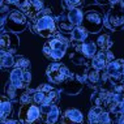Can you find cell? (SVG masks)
Returning <instances> with one entry per match:
<instances>
[{"label":"cell","mask_w":124,"mask_h":124,"mask_svg":"<svg viewBox=\"0 0 124 124\" xmlns=\"http://www.w3.org/2000/svg\"><path fill=\"white\" fill-rule=\"evenodd\" d=\"M98 4H102V5H107L108 3H107V0H95Z\"/></svg>","instance_id":"e575fe53"},{"label":"cell","mask_w":124,"mask_h":124,"mask_svg":"<svg viewBox=\"0 0 124 124\" xmlns=\"http://www.w3.org/2000/svg\"><path fill=\"white\" fill-rule=\"evenodd\" d=\"M33 99L37 105L41 107L43 106H51L56 105L60 99V94L55 88L47 85V84H42L34 90L33 93Z\"/></svg>","instance_id":"3957f363"},{"label":"cell","mask_w":124,"mask_h":124,"mask_svg":"<svg viewBox=\"0 0 124 124\" xmlns=\"http://www.w3.org/2000/svg\"><path fill=\"white\" fill-rule=\"evenodd\" d=\"M122 5L124 7V0H122Z\"/></svg>","instance_id":"8d00e7d4"},{"label":"cell","mask_w":124,"mask_h":124,"mask_svg":"<svg viewBox=\"0 0 124 124\" xmlns=\"http://www.w3.org/2000/svg\"><path fill=\"white\" fill-rule=\"evenodd\" d=\"M28 25L29 21L26 15L22 11L16 9V11H12L9 13L4 22H1V31H5L7 29L13 33H21L28 28Z\"/></svg>","instance_id":"5b68a950"},{"label":"cell","mask_w":124,"mask_h":124,"mask_svg":"<svg viewBox=\"0 0 124 124\" xmlns=\"http://www.w3.org/2000/svg\"><path fill=\"white\" fill-rule=\"evenodd\" d=\"M33 31L39 34L43 38H52L56 37L59 33L58 25H56V20L52 17L50 13H43L33 20Z\"/></svg>","instance_id":"6da1fadb"},{"label":"cell","mask_w":124,"mask_h":124,"mask_svg":"<svg viewBox=\"0 0 124 124\" xmlns=\"http://www.w3.org/2000/svg\"><path fill=\"white\" fill-rule=\"evenodd\" d=\"M85 0H63V7L65 9H72V8H80L84 5Z\"/></svg>","instance_id":"f1b7e54d"},{"label":"cell","mask_w":124,"mask_h":124,"mask_svg":"<svg viewBox=\"0 0 124 124\" xmlns=\"http://www.w3.org/2000/svg\"><path fill=\"white\" fill-rule=\"evenodd\" d=\"M9 81H11L17 89L28 88L30 81H31L30 69H24V68H18V67H16V68L11 72Z\"/></svg>","instance_id":"9c48e42d"},{"label":"cell","mask_w":124,"mask_h":124,"mask_svg":"<svg viewBox=\"0 0 124 124\" xmlns=\"http://www.w3.org/2000/svg\"><path fill=\"white\" fill-rule=\"evenodd\" d=\"M17 116L21 124H35L41 118V106L35 102H24L20 106Z\"/></svg>","instance_id":"8992f818"},{"label":"cell","mask_w":124,"mask_h":124,"mask_svg":"<svg viewBox=\"0 0 124 124\" xmlns=\"http://www.w3.org/2000/svg\"><path fill=\"white\" fill-rule=\"evenodd\" d=\"M1 124H21V123L16 122V120H5V122H1Z\"/></svg>","instance_id":"d6a6232c"},{"label":"cell","mask_w":124,"mask_h":124,"mask_svg":"<svg viewBox=\"0 0 124 124\" xmlns=\"http://www.w3.org/2000/svg\"><path fill=\"white\" fill-rule=\"evenodd\" d=\"M122 1V0H107V3L111 5H115V4H119V3Z\"/></svg>","instance_id":"836d02e7"},{"label":"cell","mask_w":124,"mask_h":124,"mask_svg":"<svg viewBox=\"0 0 124 124\" xmlns=\"http://www.w3.org/2000/svg\"><path fill=\"white\" fill-rule=\"evenodd\" d=\"M46 75H47L48 80L52 84H59V85H64L67 81H69L73 77L71 71L62 63L50 64L47 67V69H46Z\"/></svg>","instance_id":"52a82bcc"},{"label":"cell","mask_w":124,"mask_h":124,"mask_svg":"<svg viewBox=\"0 0 124 124\" xmlns=\"http://www.w3.org/2000/svg\"><path fill=\"white\" fill-rule=\"evenodd\" d=\"M69 59H71L76 65L88 67V64H89V59H88V58H85V56H84L82 54H81V51H80V50L77 48V47H75V52H72V54H71Z\"/></svg>","instance_id":"603a6c76"},{"label":"cell","mask_w":124,"mask_h":124,"mask_svg":"<svg viewBox=\"0 0 124 124\" xmlns=\"http://www.w3.org/2000/svg\"><path fill=\"white\" fill-rule=\"evenodd\" d=\"M16 67H18V68H24V69H30V62L28 59L22 58V56H18L17 59H16Z\"/></svg>","instance_id":"f546056e"},{"label":"cell","mask_w":124,"mask_h":124,"mask_svg":"<svg viewBox=\"0 0 124 124\" xmlns=\"http://www.w3.org/2000/svg\"><path fill=\"white\" fill-rule=\"evenodd\" d=\"M88 120L89 124H111V119H110L108 111L99 106L93 107L88 114Z\"/></svg>","instance_id":"4fadbf2b"},{"label":"cell","mask_w":124,"mask_h":124,"mask_svg":"<svg viewBox=\"0 0 124 124\" xmlns=\"http://www.w3.org/2000/svg\"><path fill=\"white\" fill-rule=\"evenodd\" d=\"M88 34H89V31L82 25L76 26L71 33V41L73 43V46H78L81 43H84L86 41V38H88Z\"/></svg>","instance_id":"e0dca14e"},{"label":"cell","mask_w":124,"mask_h":124,"mask_svg":"<svg viewBox=\"0 0 124 124\" xmlns=\"http://www.w3.org/2000/svg\"><path fill=\"white\" fill-rule=\"evenodd\" d=\"M106 25L112 31H119L124 28V7L115 4L106 16Z\"/></svg>","instance_id":"ba28073f"},{"label":"cell","mask_w":124,"mask_h":124,"mask_svg":"<svg viewBox=\"0 0 124 124\" xmlns=\"http://www.w3.org/2000/svg\"><path fill=\"white\" fill-rule=\"evenodd\" d=\"M12 115V103L11 99L7 95L1 97V102H0V118H1V122H5L8 120V118Z\"/></svg>","instance_id":"ffe728a7"},{"label":"cell","mask_w":124,"mask_h":124,"mask_svg":"<svg viewBox=\"0 0 124 124\" xmlns=\"http://www.w3.org/2000/svg\"><path fill=\"white\" fill-rule=\"evenodd\" d=\"M68 18L69 21L72 22L75 26H80L82 24V20H84V12L80 8H72L68 11Z\"/></svg>","instance_id":"7402d4cb"},{"label":"cell","mask_w":124,"mask_h":124,"mask_svg":"<svg viewBox=\"0 0 124 124\" xmlns=\"http://www.w3.org/2000/svg\"><path fill=\"white\" fill-rule=\"evenodd\" d=\"M86 78L89 80V82L92 85H98L99 81H101V73L98 69L95 68H90L88 73H86Z\"/></svg>","instance_id":"4316f807"},{"label":"cell","mask_w":124,"mask_h":124,"mask_svg":"<svg viewBox=\"0 0 124 124\" xmlns=\"http://www.w3.org/2000/svg\"><path fill=\"white\" fill-rule=\"evenodd\" d=\"M0 60H1V68L3 69L11 68L12 65L16 64V59L13 56V54H11V52L1 51V54H0Z\"/></svg>","instance_id":"d4e9b609"},{"label":"cell","mask_w":124,"mask_h":124,"mask_svg":"<svg viewBox=\"0 0 124 124\" xmlns=\"http://www.w3.org/2000/svg\"><path fill=\"white\" fill-rule=\"evenodd\" d=\"M112 39L110 38L108 34H102L98 37V39H97V46L101 48V50H110L112 46Z\"/></svg>","instance_id":"484cf974"},{"label":"cell","mask_w":124,"mask_h":124,"mask_svg":"<svg viewBox=\"0 0 124 124\" xmlns=\"http://www.w3.org/2000/svg\"><path fill=\"white\" fill-rule=\"evenodd\" d=\"M106 22L103 11H101L98 7H90L84 13V20H82V26L88 30L89 33H98L102 30L103 25Z\"/></svg>","instance_id":"7a4b0ae2"},{"label":"cell","mask_w":124,"mask_h":124,"mask_svg":"<svg viewBox=\"0 0 124 124\" xmlns=\"http://www.w3.org/2000/svg\"><path fill=\"white\" fill-rule=\"evenodd\" d=\"M5 94L4 95H7L9 99H17L18 97H17V88H16L15 85H13V84L9 81V82H7V85H5Z\"/></svg>","instance_id":"83f0119b"},{"label":"cell","mask_w":124,"mask_h":124,"mask_svg":"<svg viewBox=\"0 0 124 124\" xmlns=\"http://www.w3.org/2000/svg\"><path fill=\"white\" fill-rule=\"evenodd\" d=\"M60 116V110L56 105L41 107V118L35 124H56Z\"/></svg>","instance_id":"8fae6325"},{"label":"cell","mask_w":124,"mask_h":124,"mask_svg":"<svg viewBox=\"0 0 124 124\" xmlns=\"http://www.w3.org/2000/svg\"><path fill=\"white\" fill-rule=\"evenodd\" d=\"M0 47L1 51L15 54L17 52L20 47V39L17 33L13 31H1V38H0Z\"/></svg>","instance_id":"30bf717a"},{"label":"cell","mask_w":124,"mask_h":124,"mask_svg":"<svg viewBox=\"0 0 124 124\" xmlns=\"http://www.w3.org/2000/svg\"><path fill=\"white\" fill-rule=\"evenodd\" d=\"M56 25H58L59 31H63V33H72V30L76 28V26L69 21L68 15H60L59 17L56 18Z\"/></svg>","instance_id":"44dd1931"},{"label":"cell","mask_w":124,"mask_h":124,"mask_svg":"<svg viewBox=\"0 0 124 124\" xmlns=\"http://www.w3.org/2000/svg\"><path fill=\"white\" fill-rule=\"evenodd\" d=\"M75 47H77L81 51V54L85 58H88L89 60H92L93 58H94V55L98 51H97V43H94V42H84V43H81V45H78V46H75Z\"/></svg>","instance_id":"d6986e66"},{"label":"cell","mask_w":124,"mask_h":124,"mask_svg":"<svg viewBox=\"0 0 124 124\" xmlns=\"http://www.w3.org/2000/svg\"><path fill=\"white\" fill-rule=\"evenodd\" d=\"M69 47V42L65 38L60 35H56L55 38L50 39L43 46V54L51 60H60L65 55L67 48Z\"/></svg>","instance_id":"277c9868"},{"label":"cell","mask_w":124,"mask_h":124,"mask_svg":"<svg viewBox=\"0 0 124 124\" xmlns=\"http://www.w3.org/2000/svg\"><path fill=\"white\" fill-rule=\"evenodd\" d=\"M114 60V55L110 50H101L94 55V58L92 59V67L98 71H103L107 68L110 62Z\"/></svg>","instance_id":"5bb4252c"},{"label":"cell","mask_w":124,"mask_h":124,"mask_svg":"<svg viewBox=\"0 0 124 124\" xmlns=\"http://www.w3.org/2000/svg\"><path fill=\"white\" fill-rule=\"evenodd\" d=\"M108 112H112L114 115H123L124 114V95L120 93H115L114 101L108 108Z\"/></svg>","instance_id":"ac0fdd59"},{"label":"cell","mask_w":124,"mask_h":124,"mask_svg":"<svg viewBox=\"0 0 124 124\" xmlns=\"http://www.w3.org/2000/svg\"><path fill=\"white\" fill-rule=\"evenodd\" d=\"M3 1L5 3V4H11V5H17L18 8H21L22 5H24V3L26 0H3Z\"/></svg>","instance_id":"4dcf8cb0"},{"label":"cell","mask_w":124,"mask_h":124,"mask_svg":"<svg viewBox=\"0 0 124 124\" xmlns=\"http://www.w3.org/2000/svg\"><path fill=\"white\" fill-rule=\"evenodd\" d=\"M60 124H80V123H75V122H71V120L65 119L62 116V120H60Z\"/></svg>","instance_id":"1f68e13d"},{"label":"cell","mask_w":124,"mask_h":124,"mask_svg":"<svg viewBox=\"0 0 124 124\" xmlns=\"http://www.w3.org/2000/svg\"><path fill=\"white\" fill-rule=\"evenodd\" d=\"M43 8H45L43 0H26L24 5L20 8V11H22L26 15V17L33 21L42 15Z\"/></svg>","instance_id":"7c38bea8"},{"label":"cell","mask_w":124,"mask_h":124,"mask_svg":"<svg viewBox=\"0 0 124 124\" xmlns=\"http://www.w3.org/2000/svg\"><path fill=\"white\" fill-rule=\"evenodd\" d=\"M63 118L71 120V122H75V123H80V124H82V122H84L81 111H78V110H76V108L67 110L64 112V115H63Z\"/></svg>","instance_id":"cb8c5ba5"},{"label":"cell","mask_w":124,"mask_h":124,"mask_svg":"<svg viewBox=\"0 0 124 124\" xmlns=\"http://www.w3.org/2000/svg\"><path fill=\"white\" fill-rule=\"evenodd\" d=\"M118 124H124V115H122V118H120V120H119Z\"/></svg>","instance_id":"d590c367"},{"label":"cell","mask_w":124,"mask_h":124,"mask_svg":"<svg viewBox=\"0 0 124 124\" xmlns=\"http://www.w3.org/2000/svg\"><path fill=\"white\" fill-rule=\"evenodd\" d=\"M114 95H115L114 92H110V90H106V89H101L92 97V101L95 103V106H99L102 108H105L106 111H108L110 106H111V103L114 101Z\"/></svg>","instance_id":"9a60e30c"},{"label":"cell","mask_w":124,"mask_h":124,"mask_svg":"<svg viewBox=\"0 0 124 124\" xmlns=\"http://www.w3.org/2000/svg\"><path fill=\"white\" fill-rule=\"evenodd\" d=\"M106 71H107V75L111 78L120 80L123 76V71H124V59H115L112 62H110Z\"/></svg>","instance_id":"2e32d148"}]
</instances>
